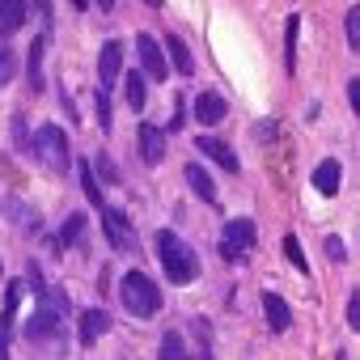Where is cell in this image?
<instances>
[{
  "mask_svg": "<svg viewBox=\"0 0 360 360\" xmlns=\"http://www.w3.org/2000/svg\"><path fill=\"white\" fill-rule=\"evenodd\" d=\"M157 255H161V267H165V276L174 284H195L200 280V259H195V250L178 238V233L161 229L157 233Z\"/></svg>",
  "mask_w": 360,
  "mask_h": 360,
  "instance_id": "cell-1",
  "label": "cell"
},
{
  "mask_svg": "<svg viewBox=\"0 0 360 360\" xmlns=\"http://www.w3.org/2000/svg\"><path fill=\"white\" fill-rule=\"evenodd\" d=\"M119 301H123V309L136 314V318H157V309H161V288H157L144 271H127L123 284H119Z\"/></svg>",
  "mask_w": 360,
  "mask_h": 360,
  "instance_id": "cell-2",
  "label": "cell"
},
{
  "mask_svg": "<svg viewBox=\"0 0 360 360\" xmlns=\"http://www.w3.org/2000/svg\"><path fill=\"white\" fill-rule=\"evenodd\" d=\"M60 318H64L60 309H51V305H43V301H39L34 318L26 322V339H30L34 347H51V352H64V322H60Z\"/></svg>",
  "mask_w": 360,
  "mask_h": 360,
  "instance_id": "cell-3",
  "label": "cell"
},
{
  "mask_svg": "<svg viewBox=\"0 0 360 360\" xmlns=\"http://www.w3.org/2000/svg\"><path fill=\"white\" fill-rule=\"evenodd\" d=\"M34 157L43 161V165H51V169H68V136H64V127H56V123H43L39 131H34Z\"/></svg>",
  "mask_w": 360,
  "mask_h": 360,
  "instance_id": "cell-4",
  "label": "cell"
},
{
  "mask_svg": "<svg viewBox=\"0 0 360 360\" xmlns=\"http://www.w3.org/2000/svg\"><path fill=\"white\" fill-rule=\"evenodd\" d=\"M102 233H106V242L119 255H131L136 250V229H131V221L119 208H102Z\"/></svg>",
  "mask_w": 360,
  "mask_h": 360,
  "instance_id": "cell-5",
  "label": "cell"
},
{
  "mask_svg": "<svg viewBox=\"0 0 360 360\" xmlns=\"http://www.w3.org/2000/svg\"><path fill=\"white\" fill-rule=\"evenodd\" d=\"M255 238H259V233H255V221H242V217H238V221H229V225H225V238H221V255L233 263V259H242V255L255 246Z\"/></svg>",
  "mask_w": 360,
  "mask_h": 360,
  "instance_id": "cell-6",
  "label": "cell"
},
{
  "mask_svg": "<svg viewBox=\"0 0 360 360\" xmlns=\"http://www.w3.org/2000/svg\"><path fill=\"white\" fill-rule=\"evenodd\" d=\"M136 56H140V68H144L148 81H165L169 77V64H165V56H161V47H157L153 34H140L136 39Z\"/></svg>",
  "mask_w": 360,
  "mask_h": 360,
  "instance_id": "cell-7",
  "label": "cell"
},
{
  "mask_svg": "<svg viewBox=\"0 0 360 360\" xmlns=\"http://www.w3.org/2000/svg\"><path fill=\"white\" fill-rule=\"evenodd\" d=\"M136 148H140V161L144 165H157L165 157V131L153 127V123H140L136 127Z\"/></svg>",
  "mask_w": 360,
  "mask_h": 360,
  "instance_id": "cell-8",
  "label": "cell"
},
{
  "mask_svg": "<svg viewBox=\"0 0 360 360\" xmlns=\"http://www.w3.org/2000/svg\"><path fill=\"white\" fill-rule=\"evenodd\" d=\"M195 148H200V153H204L208 161H217L221 169H229V174L238 169V153H233V148H229V144H225L221 136H208V131H204V136L195 140Z\"/></svg>",
  "mask_w": 360,
  "mask_h": 360,
  "instance_id": "cell-9",
  "label": "cell"
},
{
  "mask_svg": "<svg viewBox=\"0 0 360 360\" xmlns=\"http://www.w3.org/2000/svg\"><path fill=\"white\" fill-rule=\"evenodd\" d=\"M18 301H22V284L13 280L5 292V314H0V360L9 356V339H13V318H18Z\"/></svg>",
  "mask_w": 360,
  "mask_h": 360,
  "instance_id": "cell-10",
  "label": "cell"
},
{
  "mask_svg": "<svg viewBox=\"0 0 360 360\" xmlns=\"http://www.w3.org/2000/svg\"><path fill=\"white\" fill-rule=\"evenodd\" d=\"M119 72H123V43H106L102 56H98V81H102V89H110L119 81Z\"/></svg>",
  "mask_w": 360,
  "mask_h": 360,
  "instance_id": "cell-11",
  "label": "cell"
},
{
  "mask_svg": "<svg viewBox=\"0 0 360 360\" xmlns=\"http://www.w3.org/2000/svg\"><path fill=\"white\" fill-rule=\"evenodd\" d=\"M225 115H229V106H225L221 94H200V98H195V119H200L204 127H217Z\"/></svg>",
  "mask_w": 360,
  "mask_h": 360,
  "instance_id": "cell-12",
  "label": "cell"
},
{
  "mask_svg": "<svg viewBox=\"0 0 360 360\" xmlns=\"http://www.w3.org/2000/svg\"><path fill=\"white\" fill-rule=\"evenodd\" d=\"M106 330H110V318H106L102 309H85V314H81V326H77V335H81V343H85V347H94V343H98Z\"/></svg>",
  "mask_w": 360,
  "mask_h": 360,
  "instance_id": "cell-13",
  "label": "cell"
},
{
  "mask_svg": "<svg viewBox=\"0 0 360 360\" xmlns=\"http://www.w3.org/2000/svg\"><path fill=\"white\" fill-rule=\"evenodd\" d=\"M26 13H30L26 0H0V39H9L13 30H22Z\"/></svg>",
  "mask_w": 360,
  "mask_h": 360,
  "instance_id": "cell-14",
  "label": "cell"
},
{
  "mask_svg": "<svg viewBox=\"0 0 360 360\" xmlns=\"http://www.w3.org/2000/svg\"><path fill=\"white\" fill-rule=\"evenodd\" d=\"M165 56H169V64H174V72H178V77H191V72H195V60H191L187 43L178 39V34H169V39H165Z\"/></svg>",
  "mask_w": 360,
  "mask_h": 360,
  "instance_id": "cell-15",
  "label": "cell"
},
{
  "mask_svg": "<svg viewBox=\"0 0 360 360\" xmlns=\"http://www.w3.org/2000/svg\"><path fill=\"white\" fill-rule=\"evenodd\" d=\"M183 178H187V187H191L200 200L217 204V183L208 178V169H204V165H187V169H183Z\"/></svg>",
  "mask_w": 360,
  "mask_h": 360,
  "instance_id": "cell-16",
  "label": "cell"
},
{
  "mask_svg": "<svg viewBox=\"0 0 360 360\" xmlns=\"http://www.w3.org/2000/svg\"><path fill=\"white\" fill-rule=\"evenodd\" d=\"M263 314L271 322V330H288L292 326V314H288V301L276 297V292H263Z\"/></svg>",
  "mask_w": 360,
  "mask_h": 360,
  "instance_id": "cell-17",
  "label": "cell"
},
{
  "mask_svg": "<svg viewBox=\"0 0 360 360\" xmlns=\"http://www.w3.org/2000/svg\"><path fill=\"white\" fill-rule=\"evenodd\" d=\"M314 191H318V195H335V191H339V161L326 157V161L314 169Z\"/></svg>",
  "mask_w": 360,
  "mask_h": 360,
  "instance_id": "cell-18",
  "label": "cell"
},
{
  "mask_svg": "<svg viewBox=\"0 0 360 360\" xmlns=\"http://www.w3.org/2000/svg\"><path fill=\"white\" fill-rule=\"evenodd\" d=\"M77 174H81V191H85V200H89L94 208H106V195H102V187H98V178H94V165H89V161H77Z\"/></svg>",
  "mask_w": 360,
  "mask_h": 360,
  "instance_id": "cell-19",
  "label": "cell"
},
{
  "mask_svg": "<svg viewBox=\"0 0 360 360\" xmlns=\"http://www.w3.org/2000/svg\"><path fill=\"white\" fill-rule=\"evenodd\" d=\"M297 34H301V18L284 22V72H297Z\"/></svg>",
  "mask_w": 360,
  "mask_h": 360,
  "instance_id": "cell-20",
  "label": "cell"
},
{
  "mask_svg": "<svg viewBox=\"0 0 360 360\" xmlns=\"http://www.w3.org/2000/svg\"><path fill=\"white\" fill-rule=\"evenodd\" d=\"M157 360H191L183 335H178V330H165V335H161V347H157Z\"/></svg>",
  "mask_w": 360,
  "mask_h": 360,
  "instance_id": "cell-21",
  "label": "cell"
},
{
  "mask_svg": "<svg viewBox=\"0 0 360 360\" xmlns=\"http://www.w3.org/2000/svg\"><path fill=\"white\" fill-rule=\"evenodd\" d=\"M123 81H127V102H131V110H144V98H148V89H144V77H140V68H136V72H127Z\"/></svg>",
  "mask_w": 360,
  "mask_h": 360,
  "instance_id": "cell-22",
  "label": "cell"
},
{
  "mask_svg": "<svg viewBox=\"0 0 360 360\" xmlns=\"http://www.w3.org/2000/svg\"><path fill=\"white\" fill-rule=\"evenodd\" d=\"M81 238H85V217H81V212H72V217L64 221L60 242H64V246H81Z\"/></svg>",
  "mask_w": 360,
  "mask_h": 360,
  "instance_id": "cell-23",
  "label": "cell"
},
{
  "mask_svg": "<svg viewBox=\"0 0 360 360\" xmlns=\"http://www.w3.org/2000/svg\"><path fill=\"white\" fill-rule=\"evenodd\" d=\"M43 51H47V39H34V47H30V85L34 89L43 85Z\"/></svg>",
  "mask_w": 360,
  "mask_h": 360,
  "instance_id": "cell-24",
  "label": "cell"
},
{
  "mask_svg": "<svg viewBox=\"0 0 360 360\" xmlns=\"http://www.w3.org/2000/svg\"><path fill=\"white\" fill-rule=\"evenodd\" d=\"M13 72H18V56H13V47L5 43V47H0V89L13 81Z\"/></svg>",
  "mask_w": 360,
  "mask_h": 360,
  "instance_id": "cell-25",
  "label": "cell"
},
{
  "mask_svg": "<svg viewBox=\"0 0 360 360\" xmlns=\"http://www.w3.org/2000/svg\"><path fill=\"white\" fill-rule=\"evenodd\" d=\"M343 30H347V47H352V51H360V5H356V9H347Z\"/></svg>",
  "mask_w": 360,
  "mask_h": 360,
  "instance_id": "cell-26",
  "label": "cell"
},
{
  "mask_svg": "<svg viewBox=\"0 0 360 360\" xmlns=\"http://www.w3.org/2000/svg\"><path fill=\"white\" fill-rule=\"evenodd\" d=\"M284 255H288V263H292L297 271H309V263H305V255H301V242H297L292 233L284 238Z\"/></svg>",
  "mask_w": 360,
  "mask_h": 360,
  "instance_id": "cell-27",
  "label": "cell"
},
{
  "mask_svg": "<svg viewBox=\"0 0 360 360\" xmlns=\"http://www.w3.org/2000/svg\"><path fill=\"white\" fill-rule=\"evenodd\" d=\"M98 123H102V131H110V98H106V89L98 94Z\"/></svg>",
  "mask_w": 360,
  "mask_h": 360,
  "instance_id": "cell-28",
  "label": "cell"
},
{
  "mask_svg": "<svg viewBox=\"0 0 360 360\" xmlns=\"http://www.w3.org/2000/svg\"><path fill=\"white\" fill-rule=\"evenodd\" d=\"M98 174L106 178V183H119V169H115V161H110V157H98Z\"/></svg>",
  "mask_w": 360,
  "mask_h": 360,
  "instance_id": "cell-29",
  "label": "cell"
},
{
  "mask_svg": "<svg viewBox=\"0 0 360 360\" xmlns=\"http://www.w3.org/2000/svg\"><path fill=\"white\" fill-rule=\"evenodd\" d=\"M347 102H352V110H356V119H360V77L347 81Z\"/></svg>",
  "mask_w": 360,
  "mask_h": 360,
  "instance_id": "cell-30",
  "label": "cell"
},
{
  "mask_svg": "<svg viewBox=\"0 0 360 360\" xmlns=\"http://www.w3.org/2000/svg\"><path fill=\"white\" fill-rule=\"evenodd\" d=\"M347 322H352V330H360V288L352 292V305H347Z\"/></svg>",
  "mask_w": 360,
  "mask_h": 360,
  "instance_id": "cell-31",
  "label": "cell"
},
{
  "mask_svg": "<svg viewBox=\"0 0 360 360\" xmlns=\"http://www.w3.org/2000/svg\"><path fill=\"white\" fill-rule=\"evenodd\" d=\"M13 136H18V148H30V140H26V119H22V115L13 119Z\"/></svg>",
  "mask_w": 360,
  "mask_h": 360,
  "instance_id": "cell-32",
  "label": "cell"
},
{
  "mask_svg": "<svg viewBox=\"0 0 360 360\" xmlns=\"http://www.w3.org/2000/svg\"><path fill=\"white\" fill-rule=\"evenodd\" d=\"M326 255H330V259H343V242H339V238H326Z\"/></svg>",
  "mask_w": 360,
  "mask_h": 360,
  "instance_id": "cell-33",
  "label": "cell"
},
{
  "mask_svg": "<svg viewBox=\"0 0 360 360\" xmlns=\"http://www.w3.org/2000/svg\"><path fill=\"white\" fill-rule=\"evenodd\" d=\"M255 136H259V140H271V136H276V123H259Z\"/></svg>",
  "mask_w": 360,
  "mask_h": 360,
  "instance_id": "cell-34",
  "label": "cell"
},
{
  "mask_svg": "<svg viewBox=\"0 0 360 360\" xmlns=\"http://www.w3.org/2000/svg\"><path fill=\"white\" fill-rule=\"evenodd\" d=\"M98 5H102V9H106V13H110V9H115V0H98Z\"/></svg>",
  "mask_w": 360,
  "mask_h": 360,
  "instance_id": "cell-35",
  "label": "cell"
},
{
  "mask_svg": "<svg viewBox=\"0 0 360 360\" xmlns=\"http://www.w3.org/2000/svg\"><path fill=\"white\" fill-rule=\"evenodd\" d=\"M85 5H89V0H72V9H85Z\"/></svg>",
  "mask_w": 360,
  "mask_h": 360,
  "instance_id": "cell-36",
  "label": "cell"
},
{
  "mask_svg": "<svg viewBox=\"0 0 360 360\" xmlns=\"http://www.w3.org/2000/svg\"><path fill=\"white\" fill-rule=\"evenodd\" d=\"M148 5H153V9H161V0H148Z\"/></svg>",
  "mask_w": 360,
  "mask_h": 360,
  "instance_id": "cell-37",
  "label": "cell"
},
{
  "mask_svg": "<svg viewBox=\"0 0 360 360\" xmlns=\"http://www.w3.org/2000/svg\"><path fill=\"white\" fill-rule=\"evenodd\" d=\"M0 271H5V263H0Z\"/></svg>",
  "mask_w": 360,
  "mask_h": 360,
  "instance_id": "cell-38",
  "label": "cell"
}]
</instances>
